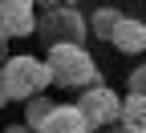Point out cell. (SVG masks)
Here are the masks:
<instances>
[{
  "label": "cell",
  "instance_id": "cell-2",
  "mask_svg": "<svg viewBox=\"0 0 146 133\" xmlns=\"http://www.w3.org/2000/svg\"><path fill=\"white\" fill-rule=\"evenodd\" d=\"M4 73V93H8V101H33V97H41V93L53 85V73L45 61H36V56L21 52V56H8V65L0 69Z\"/></svg>",
  "mask_w": 146,
  "mask_h": 133
},
{
  "label": "cell",
  "instance_id": "cell-9",
  "mask_svg": "<svg viewBox=\"0 0 146 133\" xmlns=\"http://www.w3.org/2000/svg\"><path fill=\"white\" fill-rule=\"evenodd\" d=\"M118 8H98L94 12V20H89V28H94V36H98V41H106L110 45V32H114V24H118Z\"/></svg>",
  "mask_w": 146,
  "mask_h": 133
},
{
  "label": "cell",
  "instance_id": "cell-7",
  "mask_svg": "<svg viewBox=\"0 0 146 133\" xmlns=\"http://www.w3.org/2000/svg\"><path fill=\"white\" fill-rule=\"evenodd\" d=\"M36 133H94L77 105H53V113L36 125Z\"/></svg>",
  "mask_w": 146,
  "mask_h": 133
},
{
  "label": "cell",
  "instance_id": "cell-5",
  "mask_svg": "<svg viewBox=\"0 0 146 133\" xmlns=\"http://www.w3.org/2000/svg\"><path fill=\"white\" fill-rule=\"evenodd\" d=\"M36 20V0H0V36H29Z\"/></svg>",
  "mask_w": 146,
  "mask_h": 133
},
{
  "label": "cell",
  "instance_id": "cell-8",
  "mask_svg": "<svg viewBox=\"0 0 146 133\" xmlns=\"http://www.w3.org/2000/svg\"><path fill=\"white\" fill-rule=\"evenodd\" d=\"M122 129L126 133H146V97L142 93H130L122 101Z\"/></svg>",
  "mask_w": 146,
  "mask_h": 133
},
{
  "label": "cell",
  "instance_id": "cell-13",
  "mask_svg": "<svg viewBox=\"0 0 146 133\" xmlns=\"http://www.w3.org/2000/svg\"><path fill=\"white\" fill-rule=\"evenodd\" d=\"M4 133H36V129H29V125H8Z\"/></svg>",
  "mask_w": 146,
  "mask_h": 133
},
{
  "label": "cell",
  "instance_id": "cell-4",
  "mask_svg": "<svg viewBox=\"0 0 146 133\" xmlns=\"http://www.w3.org/2000/svg\"><path fill=\"white\" fill-rule=\"evenodd\" d=\"M77 109H81V117H85L89 129H102V125L122 121V97H118L110 85H94V89H85L81 101H77Z\"/></svg>",
  "mask_w": 146,
  "mask_h": 133
},
{
  "label": "cell",
  "instance_id": "cell-11",
  "mask_svg": "<svg viewBox=\"0 0 146 133\" xmlns=\"http://www.w3.org/2000/svg\"><path fill=\"white\" fill-rule=\"evenodd\" d=\"M130 93H142V97H146V61L130 73Z\"/></svg>",
  "mask_w": 146,
  "mask_h": 133
},
{
  "label": "cell",
  "instance_id": "cell-3",
  "mask_svg": "<svg viewBox=\"0 0 146 133\" xmlns=\"http://www.w3.org/2000/svg\"><path fill=\"white\" fill-rule=\"evenodd\" d=\"M85 16L73 8V4H53L41 12V20H36V32H41V41H49V48L57 45H81L85 41Z\"/></svg>",
  "mask_w": 146,
  "mask_h": 133
},
{
  "label": "cell",
  "instance_id": "cell-16",
  "mask_svg": "<svg viewBox=\"0 0 146 133\" xmlns=\"http://www.w3.org/2000/svg\"><path fill=\"white\" fill-rule=\"evenodd\" d=\"M118 133H126V129H118Z\"/></svg>",
  "mask_w": 146,
  "mask_h": 133
},
{
  "label": "cell",
  "instance_id": "cell-6",
  "mask_svg": "<svg viewBox=\"0 0 146 133\" xmlns=\"http://www.w3.org/2000/svg\"><path fill=\"white\" fill-rule=\"evenodd\" d=\"M110 45H114L118 52H146V24L138 20V16H118V24H114V32H110Z\"/></svg>",
  "mask_w": 146,
  "mask_h": 133
},
{
  "label": "cell",
  "instance_id": "cell-14",
  "mask_svg": "<svg viewBox=\"0 0 146 133\" xmlns=\"http://www.w3.org/2000/svg\"><path fill=\"white\" fill-rule=\"evenodd\" d=\"M36 4H45V8H53V4H77V0H36Z\"/></svg>",
  "mask_w": 146,
  "mask_h": 133
},
{
  "label": "cell",
  "instance_id": "cell-10",
  "mask_svg": "<svg viewBox=\"0 0 146 133\" xmlns=\"http://www.w3.org/2000/svg\"><path fill=\"white\" fill-rule=\"evenodd\" d=\"M53 105H57V101H49L45 93H41V97H33V101L25 105V125H29V129H36V125H41L49 113H53Z\"/></svg>",
  "mask_w": 146,
  "mask_h": 133
},
{
  "label": "cell",
  "instance_id": "cell-1",
  "mask_svg": "<svg viewBox=\"0 0 146 133\" xmlns=\"http://www.w3.org/2000/svg\"><path fill=\"white\" fill-rule=\"evenodd\" d=\"M45 65L53 73V85H61V89H94L102 85V73H98V61L89 56L85 45H57V48H49L45 56Z\"/></svg>",
  "mask_w": 146,
  "mask_h": 133
},
{
  "label": "cell",
  "instance_id": "cell-15",
  "mask_svg": "<svg viewBox=\"0 0 146 133\" xmlns=\"http://www.w3.org/2000/svg\"><path fill=\"white\" fill-rule=\"evenodd\" d=\"M8 101V93H4V73H0V105Z\"/></svg>",
  "mask_w": 146,
  "mask_h": 133
},
{
  "label": "cell",
  "instance_id": "cell-12",
  "mask_svg": "<svg viewBox=\"0 0 146 133\" xmlns=\"http://www.w3.org/2000/svg\"><path fill=\"white\" fill-rule=\"evenodd\" d=\"M8 65V36H0V69Z\"/></svg>",
  "mask_w": 146,
  "mask_h": 133
}]
</instances>
